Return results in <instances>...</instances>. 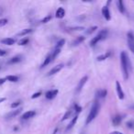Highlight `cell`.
Returning a JSON list of instances; mask_svg holds the SVG:
<instances>
[{
	"label": "cell",
	"instance_id": "cell-1",
	"mask_svg": "<svg viewBox=\"0 0 134 134\" xmlns=\"http://www.w3.org/2000/svg\"><path fill=\"white\" fill-rule=\"evenodd\" d=\"M119 58H120V66H121L123 78H124V80H128L129 77H130L131 69H132L130 57L127 54V52L123 51V52H120V57Z\"/></svg>",
	"mask_w": 134,
	"mask_h": 134
},
{
	"label": "cell",
	"instance_id": "cell-2",
	"mask_svg": "<svg viewBox=\"0 0 134 134\" xmlns=\"http://www.w3.org/2000/svg\"><path fill=\"white\" fill-rule=\"evenodd\" d=\"M99 110H100V103H99V101L98 99H96L93 102V104H92V107L88 113V116H87L86 120H85V125L90 124L97 118V116H98V113H99Z\"/></svg>",
	"mask_w": 134,
	"mask_h": 134
},
{
	"label": "cell",
	"instance_id": "cell-3",
	"mask_svg": "<svg viewBox=\"0 0 134 134\" xmlns=\"http://www.w3.org/2000/svg\"><path fill=\"white\" fill-rule=\"evenodd\" d=\"M107 35H108V31H107V30H106V29H105V30H101L96 36L92 38V40H90V42H89V45L91 46V47H94V46L97 45L98 42H100L101 40H105L107 37Z\"/></svg>",
	"mask_w": 134,
	"mask_h": 134
},
{
	"label": "cell",
	"instance_id": "cell-4",
	"mask_svg": "<svg viewBox=\"0 0 134 134\" xmlns=\"http://www.w3.org/2000/svg\"><path fill=\"white\" fill-rule=\"evenodd\" d=\"M127 42L130 51L134 54V34L132 31H129L127 34Z\"/></svg>",
	"mask_w": 134,
	"mask_h": 134
},
{
	"label": "cell",
	"instance_id": "cell-5",
	"mask_svg": "<svg viewBox=\"0 0 134 134\" xmlns=\"http://www.w3.org/2000/svg\"><path fill=\"white\" fill-rule=\"evenodd\" d=\"M87 80H88V76H87V75L83 76L82 78L80 79V81L78 82V84H77V86H76V88H75V94L76 95H78V94H80V93H81L82 89L84 88L85 85L86 84V82H87Z\"/></svg>",
	"mask_w": 134,
	"mask_h": 134
},
{
	"label": "cell",
	"instance_id": "cell-6",
	"mask_svg": "<svg viewBox=\"0 0 134 134\" xmlns=\"http://www.w3.org/2000/svg\"><path fill=\"white\" fill-rule=\"evenodd\" d=\"M64 64H57V65H55V66H53L51 69V70L49 71V73H47V76H52V75H54V74H56L57 73H59L60 71L64 68Z\"/></svg>",
	"mask_w": 134,
	"mask_h": 134
},
{
	"label": "cell",
	"instance_id": "cell-7",
	"mask_svg": "<svg viewBox=\"0 0 134 134\" xmlns=\"http://www.w3.org/2000/svg\"><path fill=\"white\" fill-rule=\"evenodd\" d=\"M116 90H117V95H118L119 99L123 100V99L125 98V94H124L123 89H122V86L119 81H116Z\"/></svg>",
	"mask_w": 134,
	"mask_h": 134
},
{
	"label": "cell",
	"instance_id": "cell-8",
	"mask_svg": "<svg viewBox=\"0 0 134 134\" xmlns=\"http://www.w3.org/2000/svg\"><path fill=\"white\" fill-rule=\"evenodd\" d=\"M124 117H125L124 114H116L115 116L112 117V119H111L112 120V124L114 126H119L121 123L122 120H123Z\"/></svg>",
	"mask_w": 134,
	"mask_h": 134
},
{
	"label": "cell",
	"instance_id": "cell-9",
	"mask_svg": "<svg viewBox=\"0 0 134 134\" xmlns=\"http://www.w3.org/2000/svg\"><path fill=\"white\" fill-rule=\"evenodd\" d=\"M58 89H51L45 93V98L48 100H52L53 98H56V96L58 95Z\"/></svg>",
	"mask_w": 134,
	"mask_h": 134
},
{
	"label": "cell",
	"instance_id": "cell-10",
	"mask_svg": "<svg viewBox=\"0 0 134 134\" xmlns=\"http://www.w3.org/2000/svg\"><path fill=\"white\" fill-rule=\"evenodd\" d=\"M101 12H102V16L104 17V18L106 19V20H110L111 19V15H110V11H109V7L108 6H104L102 7V10H101Z\"/></svg>",
	"mask_w": 134,
	"mask_h": 134
},
{
	"label": "cell",
	"instance_id": "cell-11",
	"mask_svg": "<svg viewBox=\"0 0 134 134\" xmlns=\"http://www.w3.org/2000/svg\"><path fill=\"white\" fill-rule=\"evenodd\" d=\"M107 95V90L105 88L98 89L96 91V99H101V98H105Z\"/></svg>",
	"mask_w": 134,
	"mask_h": 134
},
{
	"label": "cell",
	"instance_id": "cell-12",
	"mask_svg": "<svg viewBox=\"0 0 134 134\" xmlns=\"http://www.w3.org/2000/svg\"><path fill=\"white\" fill-rule=\"evenodd\" d=\"M21 111L22 108H17V109L12 110V111H10L9 113H7L6 116H5V118H6V119H11L13 118H15V117H17L18 115H19L21 113Z\"/></svg>",
	"mask_w": 134,
	"mask_h": 134
},
{
	"label": "cell",
	"instance_id": "cell-13",
	"mask_svg": "<svg viewBox=\"0 0 134 134\" xmlns=\"http://www.w3.org/2000/svg\"><path fill=\"white\" fill-rule=\"evenodd\" d=\"M78 118H79V115H74V116L72 118V119H71L70 123L67 125L66 129H65V131H71V130L74 127V125L76 124V122H77V120H78Z\"/></svg>",
	"mask_w": 134,
	"mask_h": 134
},
{
	"label": "cell",
	"instance_id": "cell-14",
	"mask_svg": "<svg viewBox=\"0 0 134 134\" xmlns=\"http://www.w3.org/2000/svg\"><path fill=\"white\" fill-rule=\"evenodd\" d=\"M85 36H83V35L77 36L75 39H74V40L72 41V43H71V46H72V47H75V46H78L79 44H81L83 41H85Z\"/></svg>",
	"mask_w": 134,
	"mask_h": 134
},
{
	"label": "cell",
	"instance_id": "cell-15",
	"mask_svg": "<svg viewBox=\"0 0 134 134\" xmlns=\"http://www.w3.org/2000/svg\"><path fill=\"white\" fill-rule=\"evenodd\" d=\"M73 113H74V110H73V105H72V106H71V107L66 110V112L64 113V117H63V119H62V121H64V120L68 119L70 117L73 116Z\"/></svg>",
	"mask_w": 134,
	"mask_h": 134
},
{
	"label": "cell",
	"instance_id": "cell-16",
	"mask_svg": "<svg viewBox=\"0 0 134 134\" xmlns=\"http://www.w3.org/2000/svg\"><path fill=\"white\" fill-rule=\"evenodd\" d=\"M36 115V111L35 110H29L27 112H25L23 115L21 116V119L23 120H27V119H30L31 118H33L34 116Z\"/></svg>",
	"mask_w": 134,
	"mask_h": 134
},
{
	"label": "cell",
	"instance_id": "cell-17",
	"mask_svg": "<svg viewBox=\"0 0 134 134\" xmlns=\"http://www.w3.org/2000/svg\"><path fill=\"white\" fill-rule=\"evenodd\" d=\"M111 52L110 51H107V52H106L105 53H103V54H101V55H99V56H98L97 57V61H98V62H103V61H105V60H107V59H108L111 56Z\"/></svg>",
	"mask_w": 134,
	"mask_h": 134
},
{
	"label": "cell",
	"instance_id": "cell-18",
	"mask_svg": "<svg viewBox=\"0 0 134 134\" xmlns=\"http://www.w3.org/2000/svg\"><path fill=\"white\" fill-rule=\"evenodd\" d=\"M22 61V56L20 55H17V56H14L12 58H10L7 61V64H18V63H20Z\"/></svg>",
	"mask_w": 134,
	"mask_h": 134
},
{
	"label": "cell",
	"instance_id": "cell-19",
	"mask_svg": "<svg viewBox=\"0 0 134 134\" xmlns=\"http://www.w3.org/2000/svg\"><path fill=\"white\" fill-rule=\"evenodd\" d=\"M65 16V10L64 7H59L55 12V18H63Z\"/></svg>",
	"mask_w": 134,
	"mask_h": 134
},
{
	"label": "cell",
	"instance_id": "cell-20",
	"mask_svg": "<svg viewBox=\"0 0 134 134\" xmlns=\"http://www.w3.org/2000/svg\"><path fill=\"white\" fill-rule=\"evenodd\" d=\"M52 61V53L50 52L49 54H48V55H47V56H46V57H45V59H44V61H43V63H42V64H41V66H40V68L42 69V68L46 67V66H47V65H48V64H49Z\"/></svg>",
	"mask_w": 134,
	"mask_h": 134
},
{
	"label": "cell",
	"instance_id": "cell-21",
	"mask_svg": "<svg viewBox=\"0 0 134 134\" xmlns=\"http://www.w3.org/2000/svg\"><path fill=\"white\" fill-rule=\"evenodd\" d=\"M33 32V29H25V30H22L20 32H18L17 34V36L18 37H24L26 35H29V34H31Z\"/></svg>",
	"mask_w": 134,
	"mask_h": 134
},
{
	"label": "cell",
	"instance_id": "cell-22",
	"mask_svg": "<svg viewBox=\"0 0 134 134\" xmlns=\"http://www.w3.org/2000/svg\"><path fill=\"white\" fill-rule=\"evenodd\" d=\"M117 6H118L119 11L121 13V14H124V13L126 12V9H125V6H124L123 1H121V0H118V1H117Z\"/></svg>",
	"mask_w": 134,
	"mask_h": 134
},
{
	"label": "cell",
	"instance_id": "cell-23",
	"mask_svg": "<svg viewBox=\"0 0 134 134\" xmlns=\"http://www.w3.org/2000/svg\"><path fill=\"white\" fill-rule=\"evenodd\" d=\"M16 40L15 39H12V38H6V39H2L1 40V43L3 44H6V45H13L15 44Z\"/></svg>",
	"mask_w": 134,
	"mask_h": 134
},
{
	"label": "cell",
	"instance_id": "cell-24",
	"mask_svg": "<svg viewBox=\"0 0 134 134\" xmlns=\"http://www.w3.org/2000/svg\"><path fill=\"white\" fill-rule=\"evenodd\" d=\"M65 44V40L64 39H61V40H59L57 42H56V44H55L54 46V49H61L64 47V45Z\"/></svg>",
	"mask_w": 134,
	"mask_h": 134
},
{
	"label": "cell",
	"instance_id": "cell-25",
	"mask_svg": "<svg viewBox=\"0 0 134 134\" xmlns=\"http://www.w3.org/2000/svg\"><path fill=\"white\" fill-rule=\"evenodd\" d=\"M73 110H74V114L75 115H79V113L82 111V107H80L77 103H73Z\"/></svg>",
	"mask_w": 134,
	"mask_h": 134
},
{
	"label": "cell",
	"instance_id": "cell-26",
	"mask_svg": "<svg viewBox=\"0 0 134 134\" xmlns=\"http://www.w3.org/2000/svg\"><path fill=\"white\" fill-rule=\"evenodd\" d=\"M61 51H62L61 49H53V51H52V52H51V53H52V61H53V60H55V58H56V57L60 54Z\"/></svg>",
	"mask_w": 134,
	"mask_h": 134
},
{
	"label": "cell",
	"instance_id": "cell-27",
	"mask_svg": "<svg viewBox=\"0 0 134 134\" xmlns=\"http://www.w3.org/2000/svg\"><path fill=\"white\" fill-rule=\"evenodd\" d=\"M6 80L9 81V82H12V83H16L18 81V77L16 75H7L6 77Z\"/></svg>",
	"mask_w": 134,
	"mask_h": 134
},
{
	"label": "cell",
	"instance_id": "cell-28",
	"mask_svg": "<svg viewBox=\"0 0 134 134\" xmlns=\"http://www.w3.org/2000/svg\"><path fill=\"white\" fill-rule=\"evenodd\" d=\"M126 126H127V128H129L130 130L134 131V119L128 120L127 123H126Z\"/></svg>",
	"mask_w": 134,
	"mask_h": 134
},
{
	"label": "cell",
	"instance_id": "cell-29",
	"mask_svg": "<svg viewBox=\"0 0 134 134\" xmlns=\"http://www.w3.org/2000/svg\"><path fill=\"white\" fill-rule=\"evenodd\" d=\"M29 41H30V39H29V38H23V39H21V40L18 41V45L25 46L29 43Z\"/></svg>",
	"mask_w": 134,
	"mask_h": 134
},
{
	"label": "cell",
	"instance_id": "cell-30",
	"mask_svg": "<svg viewBox=\"0 0 134 134\" xmlns=\"http://www.w3.org/2000/svg\"><path fill=\"white\" fill-rule=\"evenodd\" d=\"M97 30H98V27H97V26H93V27L89 28L88 30H86V31H85V33L87 34V35H90V34H92L93 32H95Z\"/></svg>",
	"mask_w": 134,
	"mask_h": 134
},
{
	"label": "cell",
	"instance_id": "cell-31",
	"mask_svg": "<svg viewBox=\"0 0 134 134\" xmlns=\"http://www.w3.org/2000/svg\"><path fill=\"white\" fill-rule=\"evenodd\" d=\"M52 15H48L47 17H45V18H43L42 19H41V23L42 24H45V23H48V22H50V20L52 19Z\"/></svg>",
	"mask_w": 134,
	"mask_h": 134
},
{
	"label": "cell",
	"instance_id": "cell-32",
	"mask_svg": "<svg viewBox=\"0 0 134 134\" xmlns=\"http://www.w3.org/2000/svg\"><path fill=\"white\" fill-rule=\"evenodd\" d=\"M20 104H21V101L18 100V101H16V102H14V103L11 104V105H10V107H12V108H16V107H18Z\"/></svg>",
	"mask_w": 134,
	"mask_h": 134
},
{
	"label": "cell",
	"instance_id": "cell-33",
	"mask_svg": "<svg viewBox=\"0 0 134 134\" xmlns=\"http://www.w3.org/2000/svg\"><path fill=\"white\" fill-rule=\"evenodd\" d=\"M69 29H70L69 31H84V30H85V28H84V27H72V28H69Z\"/></svg>",
	"mask_w": 134,
	"mask_h": 134
},
{
	"label": "cell",
	"instance_id": "cell-34",
	"mask_svg": "<svg viewBox=\"0 0 134 134\" xmlns=\"http://www.w3.org/2000/svg\"><path fill=\"white\" fill-rule=\"evenodd\" d=\"M40 96H41V92L39 91V92H37V93H34V94L31 96V98H32V99H35V98H40Z\"/></svg>",
	"mask_w": 134,
	"mask_h": 134
},
{
	"label": "cell",
	"instance_id": "cell-35",
	"mask_svg": "<svg viewBox=\"0 0 134 134\" xmlns=\"http://www.w3.org/2000/svg\"><path fill=\"white\" fill-rule=\"evenodd\" d=\"M7 23V19L6 18H1L0 19V27H3Z\"/></svg>",
	"mask_w": 134,
	"mask_h": 134
},
{
	"label": "cell",
	"instance_id": "cell-36",
	"mask_svg": "<svg viewBox=\"0 0 134 134\" xmlns=\"http://www.w3.org/2000/svg\"><path fill=\"white\" fill-rule=\"evenodd\" d=\"M6 54V51L0 49V56H5Z\"/></svg>",
	"mask_w": 134,
	"mask_h": 134
},
{
	"label": "cell",
	"instance_id": "cell-37",
	"mask_svg": "<svg viewBox=\"0 0 134 134\" xmlns=\"http://www.w3.org/2000/svg\"><path fill=\"white\" fill-rule=\"evenodd\" d=\"M6 78H0V85H3L4 83L6 82Z\"/></svg>",
	"mask_w": 134,
	"mask_h": 134
},
{
	"label": "cell",
	"instance_id": "cell-38",
	"mask_svg": "<svg viewBox=\"0 0 134 134\" xmlns=\"http://www.w3.org/2000/svg\"><path fill=\"white\" fill-rule=\"evenodd\" d=\"M109 134H123V133H122V132H120V131H112V132H110Z\"/></svg>",
	"mask_w": 134,
	"mask_h": 134
},
{
	"label": "cell",
	"instance_id": "cell-39",
	"mask_svg": "<svg viewBox=\"0 0 134 134\" xmlns=\"http://www.w3.org/2000/svg\"><path fill=\"white\" fill-rule=\"evenodd\" d=\"M6 100V98H0V103H1V102H3V101H5Z\"/></svg>",
	"mask_w": 134,
	"mask_h": 134
},
{
	"label": "cell",
	"instance_id": "cell-40",
	"mask_svg": "<svg viewBox=\"0 0 134 134\" xmlns=\"http://www.w3.org/2000/svg\"><path fill=\"white\" fill-rule=\"evenodd\" d=\"M131 109H134V105H132V106H131Z\"/></svg>",
	"mask_w": 134,
	"mask_h": 134
}]
</instances>
